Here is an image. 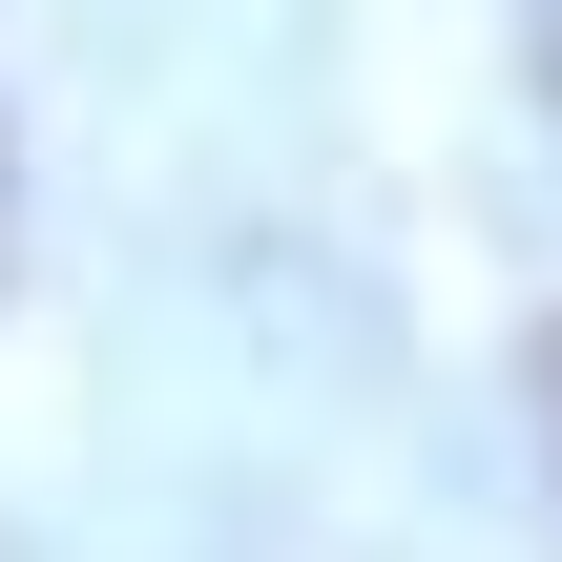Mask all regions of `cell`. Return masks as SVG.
Segmentation results:
<instances>
[{
	"label": "cell",
	"instance_id": "1",
	"mask_svg": "<svg viewBox=\"0 0 562 562\" xmlns=\"http://www.w3.org/2000/svg\"><path fill=\"white\" fill-rule=\"evenodd\" d=\"M542 417H562V334H542Z\"/></svg>",
	"mask_w": 562,
	"mask_h": 562
},
{
	"label": "cell",
	"instance_id": "2",
	"mask_svg": "<svg viewBox=\"0 0 562 562\" xmlns=\"http://www.w3.org/2000/svg\"><path fill=\"white\" fill-rule=\"evenodd\" d=\"M542 83H562V42H542Z\"/></svg>",
	"mask_w": 562,
	"mask_h": 562
}]
</instances>
